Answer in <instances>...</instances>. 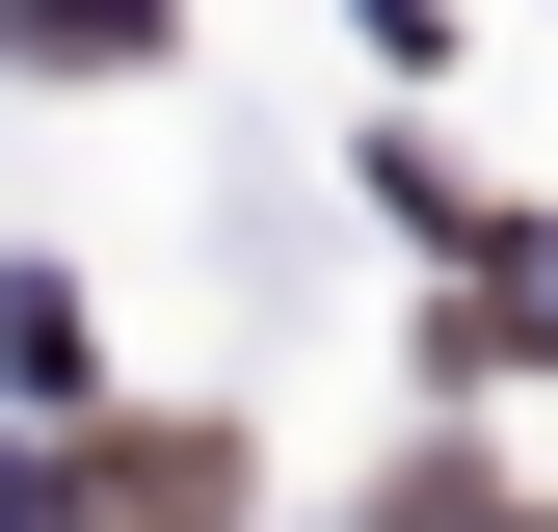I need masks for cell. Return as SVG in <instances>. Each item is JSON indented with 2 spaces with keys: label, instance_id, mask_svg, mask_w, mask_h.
I'll return each instance as SVG.
<instances>
[{
  "label": "cell",
  "instance_id": "cell-3",
  "mask_svg": "<svg viewBox=\"0 0 558 532\" xmlns=\"http://www.w3.org/2000/svg\"><path fill=\"white\" fill-rule=\"evenodd\" d=\"M478 240V347H558V240H506V214H452Z\"/></svg>",
  "mask_w": 558,
  "mask_h": 532
},
{
  "label": "cell",
  "instance_id": "cell-2",
  "mask_svg": "<svg viewBox=\"0 0 558 532\" xmlns=\"http://www.w3.org/2000/svg\"><path fill=\"white\" fill-rule=\"evenodd\" d=\"M0 53H53V81H133V53H186L160 0H0Z\"/></svg>",
  "mask_w": 558,
  "mask_h": 532
},
{
  "label": "cell",
  "instance_id": "cell-1",
  "mask_svg": "<svg viewBox=\"0 0 558 532\" xmlns=\"http://www.w3.org/2000/svg\"><path fill=\"white\" fill-rule=\"evenodd\" d=\"M53 506H81V532H240V452H214V426H107Z\"/></svg>",
  "mask_w": 558,
  "mask_h": 532
},
{
  "label": "cell",
  "instance_id": "cell-4",
  "mask_svg": "<svg viewBox=\"0 0 558 532\" xmlns=\"http://www.w3.org/2000/svg\"><path fill=\"white\" fill-rule=\"evenodd\" d=\"M373 532H532V506H506V480H478V452H426V480H399Z\"/></svg>",
  "mask_w": 558,
  "mask_h": 532
}]
</instances>
